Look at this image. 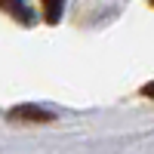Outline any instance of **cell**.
<instances>
[{"label":"cell","instance_id":"3957f363","mask_svg":"<svg viewBox=\"0 0 154 154\" xmlns=\"http://www.w3.org/2000/svg\"><path fill=\"white\" fill-rule=\"evenodd\" d=\"M43 3V16H46V22H59L62 19V6H65V0H40Z\"/></svg>","mask_w":154,"mask_h":154},{"label":"cell","instance_id":"277c9868","mask_svg":"<svg viewBox=\"0 0 154 154\" xmlns=\"http://www.w3.org/2000/svg\"><path fill=\"white\" fill-rule=\"evenodd\" d=\"M142 96H148V99H154V80H151L148 86H142Z\"/></svg>","mask_w":154,"mask_h":154},{"label":"cell","instance_id":"7a4b0ae2","mask_svg":"<svg viewBox=\"0 0 154 154\" xmlns=\"http://www.w3.org/2000/svg\"><path fill=\"white\" fill-rule=\"evenodd\" d=\"M0 9H6L16 22L31 25V12H28V6H25V0H0Z\"/></svg>","mask_w":154,"mask_h":154},{"label":"cell","instance_id":"6da1fadb","mask_svg":"<svg viewBox=\"0 0 154 154\" xmlns=\"http://www.w3.org/2000/svg\"><path fill=\"white\" fill-rule=\"evenodd\" d=\"M12 120H53V114L49 111H40V108H34V105H22V108H12V114H9Z\"/></svg>","mask_w":154,"mask_h":154},{"label":"cell","instance_id":"5b68a950","mask_svg":"<svg viewBox=\"0 0 154 154\" xmlns=\"http://www.w3.org/2000/svg\"><path fill=\"white\" fill-rule=\"evenodd\" d=\"M151 6H154V0H151Z\"/></svg>","mask_w":154,"mask_h":154}]
</instances>
